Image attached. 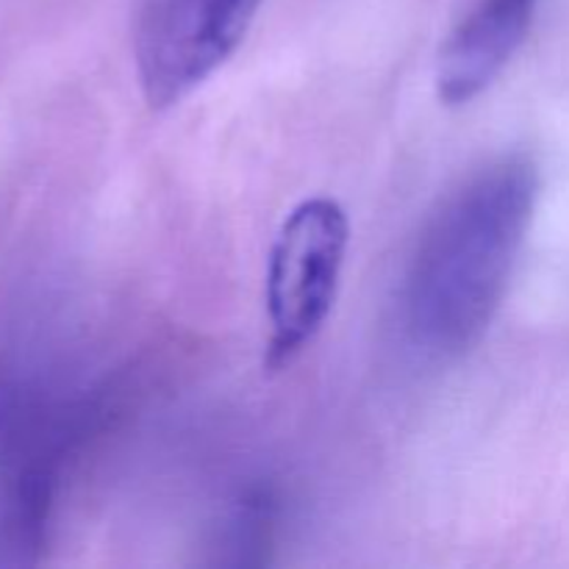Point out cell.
<instances>
[{
    "label": "cell",
    "mask_w": 569,
    "mask_h": 569,
    "mask_svg": "<svg viewBox=\"0 0 569 569\" xmlns=\"http://www.w3.org/2000/svg\"><path fill=\"white\" fill-rule=\"evenodd\" d=\"M537 200V172L503 159L437 214L406 283V326L420 350L459 356L481 339L503 300Z\"/></svg>",
    "instance_id": "obj_1"
},
{
    "label": "cell",
    "mask_w": 569,
    "mask_h": 569,
    "mask_svg": "<svg viewBox=\"0 0 569 569\" xmlns=\"http://www.w3.org/2000/svg\"><path fill=\"white\" fill-rule=\"evenodd\" d=\"M348 244V211L326 194L300 200L281 222L264 276L267 365L272 370L292 365L322 331L337 300Z\"/></svg>",
    "instance_id": "obj_2"
},
{
    "label": "cell",
    "mask_w": 569,
    "mask_h": 569,
    "mask_svg": "<svg viewBox=\"0 0 569 569\" xmlns=\"http://www.w3.org/2000/svg\"><path fill=\"white\" fill-rule=\"evenodd\" d=\"M261 0H156L137 42L150 106L178 103L214 76L248 37Z\"/></svg>",
    "instance_id": "obj_3"
},
{
    "label": "cell",
    "mask_w": 569,
    "mask_h": 569,
    "mask_svg": "<svg viewBox=\"0 0 569 569\" xmlns=\"http://www.w3.org/2000/svg\"><path fill=\"white\" fill-rule=\"evenodd\" d=\"M533 9L537 0H481L439 53V100L461 106L492 87L526 42Z\"/></svg>",
    "instance_id": "obj_4"
}]
</instances>
